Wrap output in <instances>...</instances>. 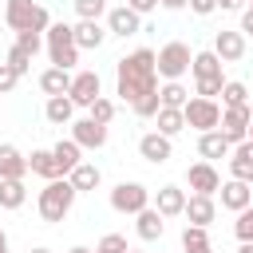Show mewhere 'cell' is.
Masks as SVG:
<instances>
[{
    "label": "cell",
    "instance_id": "6da1fadb",
    "mask_svg": "<svg viewBox=\"0 0 253 253\" xmlns=\"http://www.w3.org/2000/svg\"><path fill=\"white\" fill-rule=\"evenodd\" d=\"M154 87H158V71H154V51L150 47H138V51L119 59V95L126 103L142 99Z\"/></svg>",
    "mask_w": 253,
    "mask_h": 253
},
{
    "label": "cell",
    "instance_id": "7a4b0ae2",
    "mask_svg": "<svg viewBox=\"0 0 253 253\" xmlns=\"http://www.w3.org/2000/svg\"><path fill=\"white\" fill-rule=\"evenodd\" d=\"M75 194H79V190H75L67 178H51V182L40 190V202H36V206H40V217H43V221H63V217L71 213V206H75Z\"/></svg>",
    "mask_w": 253,
    "mask_h": 253
},
{
    "label": "cell",
    "instance_id": "3957f363",
    "mask_svg": "<svg viewBox=\"0 0 253 253\" xmlns=\"http://www.w3.org/2000/svg\"><path fill=\"white\" fill-rule=\"evenodd\" d=\"M4 24H8L12 32H47L51 16H47V8L36 4V0H8V4H4Z\"/></svg>",
    "mask_w": 253,
    "mask_h": 253
},
{
    "label": "cell",
    "instance_id": "277c9868",
    "mask_svg": "<svg viewBox=\"0 0 253 253\" xmlns=\"http://www.w3.org/2000/svg\"><path fill=\"white\" fill-rule=\"evenodd\" d=\"M47 55H51V67H67V71L79 63L71 24H47Z\"/></svg>",
    "mask_w": 253,
    "mask_h": 253
},
{
    "label": "cell",
    "instance_id": "5b68a950",
    "mask_svg": "<svg viewBox=\"0 0 253 253\" xmlns=\"http://www.w3.org/2000/svg\"><path fill=\"white\" fill-rule=\"evenodd\" d=\"M190 59H194V51H190L182 40H170L166 47L154 51V71H158L162 79H182V75L190 71Z\"/></svg>",
    "mask_w": 253,
    "mask_h": 253
},
{
    "label": "cell",
    "instance_id": "8992f818",
    "mask_svg": "<svg viewBox=\"0 0 253 253\" xmlns=\"http://www.w3.org/2000/svg\"><path fill=\"white\" fill-rule=\"evenodd\" d=\"M182 119H186V126H194V130H217V123H221V107H217L213 99L194 95V99H186Z\"/></svg>",
    "mask_w": 253,
    "mask_h": 253
},
{
    "label": "cell",
    "instance_id": "52a82bcc",
    "mask_svg": "<svg viewBox=\"0 0 253 253\" xmlns=\"http://www.w3.org/2000/svg\"><path fill=\"white\" fill-rule=\"evenodd\" d=\"M146 206H150V190L142 182H119L111 190V210H119V213H138Z\"/></svg>",
    "mask_w": 253,
    "mask_h": 253
},
{
    "label": "cell",
    "instance_id": "ba28073f",
    "mask_svg": "<svg viewBox=\"0 0 253 253\" xmlns=\"http://www.w3.org/2000/svg\"><path fill=\"white\" fill-rule=\"evenodd\" d=\"M249 119H253L249 103H237V107H225V111H221V123H217V130L229 138V146L245 142V134H249Z\"/></svg>",
    "mask_w": 253,
    "mask_h": 253
},
{
    "label": "cell",
    "instance_id": "9c48e42d",
    "mask_svg": "<svg viewBox=\"0 0 253 253\" xmlns=\"http://www.w3.org/2000/svg\"><path fill=\"white\" fill-rule=\"evenodd\" d=\"M99 91H103V83H99V71H79V75H71L67 99H71L75 107H91V103L99 99Z\"/></svg>",
    "mask_w": 253,
    "mask_h": 253
},
{
    "label": "cell",
    "instance_id": "30bf717a",
    "mask_svg": "<svg viewBox=\"0 0 253 253\" xmlns=\"http://www.w3.org/2000/svg\"><path fill=\"white\" fill-rule=\"evenodd\" d=\"M186 182H190L194 194H217L221 190V174L213 170V162H194L186 170Z\"/></svg>",
    "mask_w": 253,
    "mask_h": 253
},
{
    "label": "cell",
    "instance_id": "8fae6325",
    "mask_svg": "<svg viewBox=\"0 0 253 253\" xmlns=\"http://www.w3.org/2000/svg\"><path fill=\"white\" fill-rule=\"evenodd\" d=\"M71 36H75V47H79V51H83V47H87V51H95V47H103V43H107V36H111V32H107L99 20H79V24L71 28Z\"/></svg>",
    "mask_w": 253,
    "mask_h": 253
},
{
    "label": "cell",
    "instance_id": "7c38bea8",
    "mask_svg": "<svg viewBox=\"0 0 253 253\" xmlns=\"http://www.w3.org/2000/svg\"><path fill=\"white\" fill-rule=\"evenodd\" d=\"M213 55H217L221 63H237V59L245 55V36H241V32H225V28H221V32L213 36Z\"/></svg>",
    "mask_w": 253,
    "mask_h": 253
},
{
    "label": "cell",
    "instance_id": "4fadbf2b",
    "mask_svg": "<svg viewBox=\"0 0 253 253\" xmlns=\"http://www.w3.org/2000/svg\"><path fill=\"white\" fill-rule=\"evenodd\" d=\"M71 138L87 150H99V146H107V126L95 119H79V123H71Z\"/></svg>",
    "mask_w": 253,
    "mask_h": 253
},
{
    "label": "cell",
    "instance_id": "5bb4252c",
    "mask_svg": "<svg viewBox=\"0 0 253 253\" xmlns=\"http://www.w3.org/2000/svg\"><path fill=\"white\" fill-rule=\"evenodd\" d=\"M138 154H142L146 162H154V166H162V162H170V154H174V146H170V138H166V134H158V130H150V134H142V138H138Z\"/></svg>",
    "mask_w": 253,
    "mask_h": 253
},
{
    "label": "cell",
    "instance_id": "9a60e30c",
    "mask_svg": "<svg viewBox=\"0 0 253 253\" xmlns=\"http://www.w3.org/2000/svg\"><path fill=\"white\" fill-rule=\"evenodd\" d=\"M138 24H142V16L130 12L126 4H123V8H107V32H111V36H123V40H126V36L138 32Z\"/></svg>",
    "mask_w": 253,
    "mask_h": 253
},
{
    "label": "cell",
    "instance_id": "2e32d148",
    "mask_svg": "<svg viewBox=\"0 0 253 253\" xmlns=\"http://www.w3.org/2000/svg\"><path fill=\"white\" fill-rule=\"evenodd\" d=\"M182 213L190 217V225H206L210 229V221H213V194H190Z\"/></svg>",
    "mask_w": 253,
    "mask_h": 253
},
{
    "label": "cell",
    "instance_id": "e0dca14e",
    "mask_svg": "<svg viewBox=\"0 0 253 253\" xmlns=\"http://www.w3.org/2000/svg\"><path fill=\"white\" fill-rule=\"evenodd\" d=\"M229 170H233V178L253 182V138H245L229 150Z\"/></svg>",
    "mask_w": 253,
    "mask_h": 253
},
{
    "label": "cell",
    "instance_id": "ac0fdd59",
    "mask_svg": "<svg viewBox=\"0 0 253 253\" xmlns=\"http://www.w3.org/2000/svg\"><path fill=\"white\" fill-rule=\"evenodd\" d=\"M134 217H138V221H134V229H138V237H142V241H158V237H162V229H166V217H162L154 206L138 210Z\"/></svg>",
    "mask_w": 253,
    "mask_h": 253
},
{
    "label": "cell",
    "instance_id": "d6986e66",
    "mask_svg": "<svg viewBox=\"0 0 253 253\" xmlns=\"http://www.w3.org/2000/svg\"><path fill=\"white\" fill-rule=\"evenodd\" d=\"M233 146H229V138L221 134V130H202V138H198V154L206 158V162H213V158H225Z\"/></svg>",
    "mask_w": 253,
    "mask_h": 253
},
{
    "label": "cell",
    "instance_id": "ffe728a7",
    "mask_svg": "<svg viewBox=\"0 0 253 253\" xmlns=\"http://www.w3.org/2000/svg\"><path fill=\"white\" fill-rule=\"evenodd\" d=\"M79 150H83V146H79L75 138H59V142L51 146V154H55V166H59V174H63V178H67V174H71V170L83 162V158H79Z\"/></svg>",
    "mask_w": 253,
    "mask_h": 253
},
{
    "label": "cell",
    "instance_id": "44dd1931",
    "mask_svg": "<svg viewBox=\"0 0 253 253\" xmlns=\"http://www.w3.org/2000/svg\"><path fill=\"white\" fill-rule=\"evenodd\" d=\"M249 202H253V190H249V182L233 178V182H225V186H221V206H225V210H233V213H237V210H245Z\"/></svg>",
    "mask_w": 253,
    "mask_h": 253
},
{
    "label": "cell",
    "instance_id": "7402d4cb",
    "mask_svg": "<svg viewBox=\"0 0 253 253\" xmlns=\"http://www.w3.org/2000/svg\"><path fill=\"white\" fill-rule=\"evenodd\" d=\"M154 210H158L162 217H178V213L186 210V190H178V186H162L158 198H154Z\"/></svg>",
    "mask_w": 253,
    "mask_h": 253
},
{
    "label": "cell",
    "instance_id": "603a6c76",
    "mask_svg": "<svg viewBox=\"0 0 253 253\" xmlns=\"http://www.w3.org/2000/svg\"><path fill=\"white\" fill-rule=\"evenodd\" d=\"M24 174H28V158L12 142H0V178H24Z\"/></svg>",
    "mask_w": 253,
    "mask_h": 253
},
{
    "label": "cell",
    "instance_id": "cb8c5ba5",
    "mask_svg": "<svg viewBox=\"0 0 253 253\" xmlns=\"http://www.w3.org/2000/svg\"><path fill=\"white\" fill-rule=\"evenodd\" d=\"M43 115H47V123H55V126H71L75 103H71L67 95H47V107H43Z\"/></svg>",
    "mask_w": 253,
    "mask_h": 253
},
{
    "label": "cell",
    "instance_id": "d4e9b609",
    "mask_svg": "<svg viewBox=\"0 0 253 253\" xmlns=\"http://www.w3.org/2000/svg\"><path fill=\"white\" fill-rule=\"evenodd\" d=\"M28 198L24 178H0V210H20Z\"/></svg>",
    "mask_w": 253,
    "mask_h": 253
},
{
    "label": "cell",
    "instance_id": "484cf974",
    "mask_svg": "<svg viewBox=\"0 0 253 253\" xmlns=\"http://www.w3.org/2000/svg\"><path fill=\"white\" fill-rule=\"evenodd\" d=\"M221 59L213 55V47L210 51H194V59H190V71H194V79H210V75H221Z\"/></svg>",
    "mask_w": 253,
    "mask_h": 253
},
{
    "label": "cell",
    "instance_id": "4316f807",
    "mask_svg": "<svg viewBox=\"0 0 253 253\" xmlns=\"http://www.w3.org/2000/svg\"><path fill=\"white\" fill-rule=\"evenodd\" d=\"M40 87H43V95H67L71 71H67V67H47V71L40 75Z\"/></svg>",
    "mask_w": 253,
    "mask_h": 253
},
{
    "label": "cell",
    "instance_id": "83f0119b",
    "mask_svg": "<svg viewBox=\"0 0 253 253\" xmlns=\"http://www.w3.org/2000/svg\"><path fill=\"white\" fill-rule=\"evenodd\" d=\"M154 119H158V134H166V138H174V134L186 126L182 107H158V111H154Z\"/></svg>",
    "mask_w": 253,
    "mask_h": 253
},
{
    "label": "cell",
    "instance_id": "f1b7e54d",
    "mask_svg": "<svg viewBox=\"0 0 253 253\" xmlns=\"http://www.w3.org/2000/svg\"><path fill=\"white\" fill-rule=\"evenodd\" d=\"M28 170H32V174H40V178H47V182H51V178H63V174H59V166H55V154H51V150H32Z\"/></svg>",
    "mask_w": 253,
    "mask_h": 253
},
{
    "label": "cell",
    "instance_id": "f546056e",
    "mask_svg": "<svg viewBox=\"0 0 253 253\" xmlns=\"http://www.w3.org/2000/svg\"><path fill=\"white\" fill-rule=\"evenodd\" d=\"M67 182H71V186L83 194V190H95V186L103 182V174H99V166H91V162H79V166L67 174Z\"/></svg>",
    "mask_w": 253,
    "mask_h": 253
},
{
    "label": "cell",
    "instance_id": "4dcf8cb0",
    "mask_svg": "<svg viewBox=\"0 0 253 253\" xmlns=\"http://www.w3.org/2000/svg\"><path fill=\"white\" fill-rule=\"evenodd\" d=\"M186 99H190V91L178 79H166V87H158V103L162 107H186Z\"/></svg>",
    "mask_w": 253,
    "mask_h": 253
},
{
    "label": "cell",
    "instance_id": "1f68e13d",
    "mask_svg": "<svg viewBox=\"0 0 253 253\" xmlns=\"http://www.w3.org/2000/svg\"><path fill=\"white\" fill-rule=\"evenodd\" d=\"M221 103H225V107L249 103V91H245V83H237V79H225V87H221Z\"/></svg>",
    "mask_w": 253,
    "mask_h": 253
},
{
    "label": "cell",
    "instance_id": "d6a6232c",
    "mask_svg": "<svg viewBox=\"0 0 253 253\" xmlns=\"http://www.w3.org/2000/svg\"><path fill=\"white\" fill-rule=\"evenodd\" d=\"M233 233L237 241H253V202L245 210H237V221H233Z\"/></svg>",
    "mask_w": 253,
    "mask_h": 253
},
{
    "label": "cell",
    "instance_id": "836d02e7",
    "mask_svg": "<svg viewBox=\"0 0 253 253\" xmlns=\"http://www.w3.org/2000/svg\"><path fill=\"white\" fill-rule=\"evenodd\" d=\"M202 245H210L206 225H186L182 229V249H202Z\"/></svg>",
    "mask_w": 253,
    "mask_h": 253
},
{
    "label": "cell",
    "instance_id": "e575fe53",
    "mask_svg": "<svg viewBox=\"0 0 253 253\" xmlns=\"http://www.w3.org/2000/svg\"><path fill=\"white\" fill-rule=\"evenodd\" d=\"M79 20H103L107 16V0H75Z\"/></svg>",
    "mask_w": 253,
    "mask_h": 253
},
{
    "label": "cell",
    "instance_id": "d590c367",
    "mask_svg": "<svg viewBox=\"0 0 253 253\" xmlns=\"http://www.w3.org/2000/svg\"><path fill=\"white\" fill-rule=\"evenodd\" d=\"M130 107H134V115H138V119H150V115L162 107V103H158V87H154V91H146L142 99H134Z\"/></svg>",
    "mask_w": 253,
    "mask_h": 253
},
{
    "label": "cell",
    "instance_id": "8d00e7d4",
    "mask_svg": "<svg viewBox=\"0 0 253 253\" xmlns=\"http://www.w3.org/2000/svg\"><path fill=\"white\" fill-rule=\"evenodd\" d=\"M87 111H91L87 119H95V123H103V126H107V123L115 119V103H111V99H103V95H99V99H95V103H91Z\"/></svg>",
    "mask_w": 253,
    "mask_h": 253
},
{
    "label": "cell",
    "instance_id": "74e56055",
    "mask_svg": "<svg viewBox=\"0 0 253 253\" xmlns=\"http://www.w3.org/2000/svg\"><path fill=\"white\" fill-rule=\"evenodd\" d=\"M221 87H225V75H210V79H198V83H194V91H198L202 99H213V95H221Z\"/></svg>",
    "mask_w": 253,
    "mask_h": 253
},
{
    "label": "cell",
    "instance_id": "f35d334b",
    "mask_svg": "<svg viewBox=\"0 0 253 253\" xmlns=\"http://www.w3.org/2000/svg\"><path fill=\"white\" fill-rule=\"evenodd\" d=\"M16 47H24V51L36 59V51L43 47V40H40V32H16Z\"/></svg>",
    "mask_w": 253,
    "mask_h": 253
},
{
    "label": "cell",
    "instance_id": "ab89813d",
    "mask_svg": "<svg viewBox=\"0 0 253 253\" xmlns=\"http://www.w3.org/2000/svg\"><path fill=\"white\" fill-rule=\"evenodd\" d=\"M4 63H12V67H16V75H28V71H32V55H28L24 47H12Z\"/></svg>",
    "mask_w": 253,
    "mask_h": 253
},
{
    "label": "cell",
    "instance_id": "60d3db41",
    "mask_svg": "<svg viewBox=\"0 0 253 253\" xmlns=\"http://www.w3.org/2000/svg\"><path fill=\"white\" fill-rule=\"evenodd\" d=\"M130 245H126V237H119V233H107L103 241H99V249L95 253H126Z\"/></svg>",
    "mask_w": 253,
    "mask_h": 253
},
{
    "label": "cell",
    "instance_id": "b9f144b4",
    "mask_svg": "<svg viewBox=\"0 0 253 253\" xmlns=\"http://www.w3.org/2000/svg\"><path fill=\"white\" fill-rule=\"evenodd\" d=\"M16 79H20V75H16V67H12V63H0V95H4V91H12V87H16Z\"/></svg>",
    "mask_w": 253,
    "mask_h": 253
},
{
    "label": "cell",
    "instance_id": "7bdbcfd3",
    "mask_svg": "<svg viewBox=\"0 0 253 253\" xmlns=\"http://www.w3.org/2000/svg\"><path fill=\"white\" fill-rule=\"evenodd\" d=\"M190 4V12H198V16H210V12H217V0H186Z\"/></svg>",
    "mask_w": 253,
    "mask_h": 253
},
{
    "label": "cell",
    "instance_id": "ee69618b",
    "mask_svg": "<svg viewBox=\"0 0 253 253\" xmlns=\"http://www.w3.org/2000/svg\"><path fill=\"white\" fill-rule=\"evenodd\" d=\"M126 8H130V12H138V16H146V12H154V8H158V0H126Z\"/></svg>",
    "mask_w": 253,
    "mask_h": 253
},
{
    "label": "cell",
    "instance_id": "f6af8a7d",
    "mask_svg": "<svg viewBox=\"0 0 253 253\" xmlns=\"http://www.w3.org/2000/svg\"><path fill=\"white\" fill-rule=\"evenodd\" d=\"M241 36H253V8L241 12Z\"/></svg>",
    "mask_w": 253,
    "mask_h": 253
},
{
    "label": "cell",
    "instance_id": "bcb514c9",
    "mask_svg": "<svg viewBox=\"0 0 253 253\" xmlns=\"http://www.w3.org/2000/svg\"><path fill=\"white\" fill-rule=\"evenodd\" d=\"M217 8H225V12H241L245 0H217Z\"/></svg>",
    "mask_w": 253,
    "mask_h": 253
},
{
    "label": "cell",
    "instance_id": "7dc6e473",
    "mask_svg": "<svg viewBox=\"0 0 253 253\" xmlns=\"http://www.w3.org/2000/svg\"><path fill=\"white\" fill-rule=\"evenodd\" d=\"M162 8H170V12H178V8H186V0H158Z\"/></svg>",
    "mask_w": 253,
    "mask_h": 253
},
{
    "label": "cell",
    "instance_id": "c3c4849f",
    "mask_svg": "<svg viewBox=\"0 0 253 253\" xmlns=\"http://www.w3.org/2000/svg\"><path fill=\"white\" fill-rule=\"evenodd\" d=\"M237 253H253V241H241V245H237Z\"/></svg>",
    "mask_w": 253,
    "mask_h": 253
},
{
    "label": "cell",
    "instance_id": "681fc988",
    "mask_svg": "<svg viewBox=\"0 0 253 253\" xmlns=\"http://www.w3.org/2000/svg\"><path fill=\"white\" fill-rule=\"evenodd\" d=\"M0 253H8V233L0 229Z\"/></svg>",
    "mask_w": 253,
    "mask_h": 253
},
{
    "label": "cell",
    "instance_id": "f907efd6",
    "mask_svg": "<svg viewBox=\"0 0 253 253\" xmlns=\"http://www.w3.org/2000/svg\"><path fill=\"white\" fill-rule=\"evenodd\" d=\"M67 253H91V249H87V245H71Z\"/></svg>",
    "mask_w": 253,
    "mask_h": 253
},
{
    "label": "cell",
    "instance_id": "816d5d0a",
    "mask_svg": "<svg viewBox=\"0 0 253 253\" xmlns=\"http://www.w3.org/2000/svg\"><path fill=\"white\" fill-rule=\"evenodd\" d=\"M186 253H213V249H210V245H202V249H186Z\"/></svg>",
    "mask_w": 253,
    "mask_h": 253
},
{
    "label": "cell",
    "instance_id": "f5cc1de1",
    "mask_svg": "<svg viewBox=\"0 0 253 253\" xmlns=\"http://www.w3.org/2000/svg\"><path fill=\"white\" fill-rule=\"evenodd\" d=\"M245 138H253V119H249V134H245Z\"/></svg>",
    "mask_w": 253,
    "mask_h": 253
},
{
    "label": "cell",
    "instance_id": "db71d44e",
    "mask_svg": "<svg viewBox=\"0 0 253 253\" xmlns=\"http://www.w3.org/2000/svg\"><path fill=\"white\" fill-rule=\"evenodd\" d=\"M32 253H51V249H32Z\"/></svg>",
    "mask_w": 253,
    "mask_h": 253
},
{
    "label": "cell",
    "instance_id": "11a10c76",
    "mask_svg": "<svg viewBox=\"0 0 253 253\" xmlns=\"http://www.w3.org/2000/svg\"><path fill=\"white\" fill-rule=\"evenodd\" d=\"M126 253H138V249H126Z\"/></svg>",
    "mask_w": 253,
    "mask_h": 253
}]
</instances>
